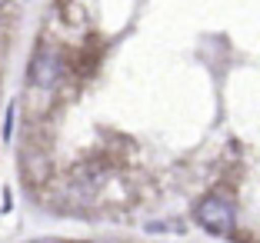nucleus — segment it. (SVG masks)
<instances>
[{
	"label": "nucleus",
	"instance_id": "1",
	"mask_svg": "<svg viewBox=\"0 0 260 243\" xmlns=\"http://www.w3.org/2000/svg\"><path fill=\"white\" fill-rule=\"evenodd\" d=\"M63 74V53L57 50V44H47L40 40L37 50L30 57V67H27V80H30L34 90H54L57 80Z\"/></svg>",
	"mask_w": 260,
	"mask_h": 243
},
{
	"label": "nucleus",
	"instance_id": "2",
	"mask_svg": "<svg viewBox=\"0 0 260 243\" xmlns=\"http://www.w3.org/2000/svg\"><path fill=\"white\" fill-rule=\"evenodd\" d=\"M193 217H197V223L207 230V233L214 236H227L234 233V227H237V213H234V203L223 197H204L197 203V210H193Z\"/></svg>",
	"mask_w": 260,
	"mask_h": 243
},
{
	"label": "nucleus",
	"instance_id": "3",
	"mask_svg": "<svg viewBox=\"0 0 260 243\" xmlns=\"http://www.w3.org/2000/svg\"><path fill=\"white\" fill-rule=\"evenodd\" d=\"M50 170H54V160H50V150H47V147L30 144L27 150L20 153V173L27 177L30 183L50 180Z\"/></svg>",
	"mask_w": 260,
	"mask_h": 243
},
{
	"label": "nucleus",
	"instance_id": "4",
	"mask_svg": "<svg viewBox=\"0 0 260 243\" xmlns=\"http://www.w3.org/2000/svg\"><path fill=\"white\" fill-rule=\"evenodd\" d=\"M4 4H7V0H0V7H4Z\"/></svg>",
	"mask_w": 260,
	"mask_h": 243
}]
</instances>
